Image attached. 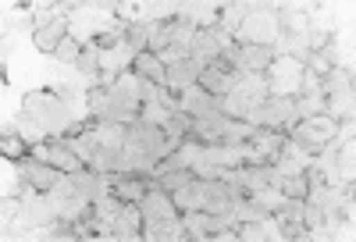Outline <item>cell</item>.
Segmentation results:
<instances>
[{
    "mask_svg": "<svg viewBox=\"0 0 356 242\" xmlns=\"http://www.w3.org/2000/svg\"><path fill=\"white\" fill-rule=\"evenodd\" d=\"M339 136V121L328 114H317V118H300L296 125L289 129V146H296L300 154H321L324 143H332Z\"/></svg>",
    "mask_w": 356,
    "mask_h": 242,
    "instance_id": "6da1fadb",
    "label": "cell"
},
{
    "mask_svg": "<svg viewBox=\"0 0 356 242\" xmlns=\"http://www.w3.org/2000/svg\"><path fill=\"white\" fill-rule=\"evenodd\" d=\"M296 121H300V111H296V97H278L271 93L253 114H250V125L267 129V132H289Z\"/></svg>",
    "mask_w": 356,
    "mask_h": 242,
    "instance_id": "7a4b0ae2",
    "label": "cell"
},
{
    "mask_svg": "<svg viewBox=\"0 0 356 242\" xmlns=\"http://www.w3.org/2000/svg\"><path fill=\"white\" fill-rule=\"evenodd\" d=\"M22 111L29 118H36V125H43V129H61V132L68 129V107L54 93H29Z\"/></svg>",
    "mask_w": 356,
    "mask_h": 242,
    "instance_id": "3957f363",
    "label": "cell"
},
{
    "mask_svg": "<svg viewBox=\"0 0 356 242\" xmlns=\"http://www.w3.org/2000/svg\"><path fill=\"white\" fill-rule=\"evenodd\" d=\"M317 171L332 182V186H349L353 182V146L339 143H324L321 146V164Z\"/></svg>",
    "mask_w": 356,
    "mask_h": 242,
    "instance_id": "277c9868",
    "label": "cell"
},
{
    "mask_svg": "<svg viewBox=\"0 0 356 242\" xmlns=\"http://www.w3.org/2000/svg\"><path fill=\"white\" fill-rule=\"evenodd\" d=\"M239 36V47L253 43V47H271L278 40V29H275V15H264V11H246V18L235 29Z\"/></svg>",
    "mask_w": 356,
    "mask_h": 242,
    "instance_id": "5b68a950",
    "label": "cell"
},
{
    "mask_svg": "<svg viewBox=\"0 0 356 242\" xmlns=\"http://www.w3.org/2000/svg\"><path fill=\"white\" fill-rule=\"evenodd\" d=\"M203 68H207V65H203V60H196V57L171 60L168 72H164V86H168V89H178V93H186V89L196 86V79H200Z\"/></svg>",
    "mask_w": 356,
    "mask_h": 242,
    "instance_id": "8992f818",
    "label": "cell"
},
{
    "mask_svg": "<svg viewBox=\"0 0 356 242\" xmlns=\"http://www.w3.org/2000/svg\"><path fill=\"white\" fill-rule=\"evenodd\" d=\"M267 72H271V79H275L271 89H275L278 97H289L292 89L303 82V65H300V60H296L292 54L282 57V60H271V68H267Z\"/></svg>",
    "mask_w": 356,
    "mask_h": 242,
    "instance_id": "52a82bcc",
    "label": "cell"
},
{
    "mask_svg": "<svg viewBox=\"0 0 356 242\" xmlns=\"http://www.w3.org/2000/svg\"><path fill=\"white\" fill-rule=\"evenodd\" d=\"M36 161H47L50 168H57V171H72V175L86 168V161H82L79 154H72L65 143H43V146H36Z\"/></svg>",
    "mask_w": 356,
    "mask_h": 242,
    "instance_id": "ba28073f",
    "label": "cell"
},
{
    "mask_svg": "<svg viewBox=\"0 0 356 242\" xmlns=\"http://www.w3.org/2000/svg\"><path fill=\"white\" fill-rule=\"evenodd\" d=\"M139 207H143V221H171V218H178V207H175L171 193H164L161 186H154L150 193H146L139 200Z\"/></svg>",
    "mask_w": 356,
    "mask_h": 242,
    "instance_id": "9c48e42d",
    "label": "cell"
},
{
    "mask_svg": "<svg viewBox=\"0 0 356 242\" xmlns=\"http://www.w3.org/2000/svg\"><path fill=\"white\" fill-rule=\"evenodd\" d=\"M271 60H275V50H271V47H253V43H246V47L235 50V68L246 72V75H264L267 68H271Z\"/></svg>",
    "mask_w": 356,
    "mask_h": 242,
    "instance_id": "30bf717a",
    "label": "cell"
},
{
    "mask_svg": "<svg viewBox=\"0 0 356 242\" xmlns=\"http://www.w3.org/2000/svg\"><path fill=\"white\" fill-rule=\"evenodd\" d=\"M22 182H29L36 193H50L57 182H61V171L57 168H50L47 161H22Z\"/></svg>",
    "mask_w": 356,
    "mask_h": 242,
    "instance_id": "8fae6325",
    "label": "cell"
},
{
    "mask_svg": "<svg viewBox=\"0 0 356 242\" xmlns=\"http://www.w3.org/2000/svg\"><path fill=\"white\" fill-rule=\"evenodd\" d=\"M65 40H68V25H65L61 15H54L50 22L36 25V33H33V43H36V50H43V54H57V47H61Z\"/></svg>",
    "mask_w": 356,
    "mask_h": 242,
    "instance_id": "7c38bea8",
    "label": "cell"
},
{
    "mask_svg": "<svg viewBox=\"0 0 356 242\" xmlns=\"http://www.w3.org/2000/svg\"><path fill=\"white\" fill-rule=\"evenodd\" d=\"M164 72H168V65L157 54H150V50H143V54L132 57V75L143 79V82H154V86L164 89Z\"/></svg>",
    "mask_w": 356,
    "mask_h": 242,
    "instance_id": "4fadbf2b",
    "label": "cell"
},
{
    "mask_svg": "<svg viewBox=\"0 0 356 242\" xmlns=\"http://www.w3.org/2000/svg\"><path fill=\"white\" fill-rule=\"evenodd\" d=\"M143 210H136V207H122L114 214V221H111V232H114V239H143Z\"/></svg>",
    "mask_w": 356,
    "mask_h": 242,
    "instance_id": "5bb4252c",
    "label": "cell"
},
{
    "mask_svg": "<svg viewBox=\"0 0 356 242\" xmlns=\"http://www.w3.org/2000/svg\"><path fill=\"white\" fill-rule=\"evenodd\" d=\"M239 79V75H235ZM232 75H221L218 68H211L207 65L203 72H200V79H196V86L203 89V93H211V97H228V89H232V82H235Z\"/></svg>",
    "mask_w": 356,
    "mask_h": 242,
    "instance_id": "9a60e30c",
    "label": "cell"
},
{
    "mask_svg": "<svg viewBox=\"0 0 356 242\" xmlns=\"http://www.w3.org/2000/svg\"><path fill=\"white\" fill-rule=\"evenodd\" d=\"M122 36H125V47H129L132 57L143 54L146 43H150V22H129V25H122Z\"/></svg>",
    "mask_w": 356,
    "mask_h": 242,
    "instance_id": "2e32d148",
    "label": "cell"
},
{
    "mask_svg": "<svg viewBox=\"0 0 356 242\" xmlns=\"http://www.w3.org/2000/svg\"><path fill=\"white\" fill-rule=\"evenodd\" d=\"M157 178V186L164 189V193H178L182 186H189V182L196 178L193 175V168L186 164V168H171V171H161V175H154Z\"/></svg>",
    "mask_w": 356,
    "mask_h": 242,
    "instance_id": "e0dca14e",
    "label": "cell"
},
{
    "mask_svg": "<svg viewBox=\"0 0 356 242\" xmlns=\"http://www.w3.org/2000/svg\"><path fill=\"white\" fill-rule=\"evenodd\" d=\"M278 189H282L289 200H307V193H310V178L300 175V171H289V175L278 178Z\"/></svg>",
    "mask_w": 356,
    "mask_h": 242,
    "instance_id": "ac0fdd59",
    "label": "cell"
},
{
    "mask_svg": "<svg viewBox=\"0 0 356 242\" xmlns=\"http://www.w3.org/2000/svg\"><path fill=\"white\" fill-rule=\"evenodd\" d=\"M75 68L82 72V75H89V79H100V50L89 43V47H82V54H79V60H75Z\"/></svg>",
    "mask_w": 356,
    "mask_h": 242,
    "instance_id": "d6986e66",
    "label": "cell"
},
{
    "mask_svg": "<svg viewBox=\"0 0 356 242\" xmlns=\"http://www.w3.org/2000/svg\"><path fill=\"white\" fill-rule=\"evenodd\" d=\"M0 154H4L8 161H29L25 157V143L18 136H4V143H0Z\"/></svg>",
    "mask_w": 356,
    "mask_h": 242,
    "instance_id": "ffe728a7",
    "label": "cell"
},
{
    "mask_svg": "<svg viewBox=\"0 0 356 242\" xmlns=\"http://www.w3.org/2000/svg\"><path fill=\"white\" fill-rule=\"evenodd\" d=\"M310 232L303 228V221L300 218H289V214H282V239H307Z\"/></svg>",
    "mask_w": 356,
    "mask_h": 242,
    "instance_id": "44dd1931",
    "label": "cell"
},
{
    "mask_svg": "<svg viewBox=\"0 0 356 242\" xmlns=\"http://www.w3.org/2000/svg\"><path fill=\"white\" fill-rule=\"evenodd\" d=\"M79 54H82V47H79L75 40H65L61 47H57V60H61V65H75Z\"/></svg>",
    "mask_w": 356,
    "mask_h": 242,
    "instance_id": "7402d4cb",
    "label": "cell"
},
{
    "mask_svg": "<svg viewBox=\"0 0 356 242\" xmlns=\"http://www.w3.org/2000/svg\"><path fill=\"white\" fill-rule=\"evenodd\" d=\"M118 36H122V33H114V29H107V33L93 36V47H97V50H111V47H118V43H122Z\"/></svg>",
    "mask_w": 356,
    "mask_h": 242,
    "instance_id": "603a6c76",
    "label": "cell"
}]
</instances>
